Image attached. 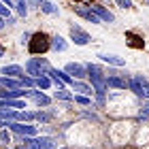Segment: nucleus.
Instances as JSON below:
<instances>
[{"instance_id":"nucleus-1","label":"nucleus","mask_w":149,"mask_h":149,"mask_svg":"<svg viewBox=\"0 0 149 149\" xmlns=\"http://www.w3.org/2000/svg\"><path fill=\"white\" fill-rule=\"evenodd\" d=\"M87 77H90L92 81V87L96 94H107V90H109V85H107V77L100 66L96 64H87Z\"/></svg>"},{"instance_id":"nucleus-2","label":"nucleus","mask_w":149,"mask_h":149,"mask_svg":"<svg viewBox=\"0 0 149 149\" xmlns=\"http://www.w3.org/2000/svg\"><path fill=\"white\" fill-rule=\"evenodd\" d=\"M28 49L32 56H38V53H45L51 49V38L45 34V32H34L28 40Z\"/></svg>"},{"instance_id":"nucleus-3","label":"nucleus","mask_w":149,"mask_h":149,"mask_svg":"<svg viewBox=\"0 0 149 149\" xmlns=\"http://www.w3.org/2000/svg\"><path fill=\"white\" fill-rule=\"evenodd\" d=\"M49 68H51V66L47 64V60H43V58H32V60L26 62V70H28V74H32L34 79L47 74V70H49Z\"/></svg>"},{"instance_id":"nucleus-4","label":"nucleus","mask_w":149,"mask_h":149,"mask_svg":"<svg viewBox=\"0 0 149 149\" xmlns=\"http://www.w3.org/2000/svg\"><path fill=\"white\" fill-rule=\"evenodd\" d=\"M70 38L74 40V45H87L92 40V36L85 30H81L79 26H70Z\"/></svg>"},{"instance_id":"nucleus-5","label":"nucleus","mask_w":149,"mask_h":149,"mask_svg":"<svg viewBox=\"0 0 149 149\" xmlns=\"http://www.w3.org/2000/svg\"><path fill=\"white\" fill-rule=\"evenodd\" d=\"M111 77H107V85L109 87H115V90H126V87H130V79L126 77H119V74L115 72H109Z\"/></svg>"},{"instance_id":"nucleus-6","label":"nucleus","mask_w":149,"mask_h":149,"mask_svg":"<svg viewBox=\"0 0 149 149\" xmlns=\"http://www.w3.org/2000/svg\"><path fill=\"white\" fill-rule=\"evenodd\" d=\"M6 126H9L13 132L24 134V136H36V128L34 126H24V124H15V121H9Z\"/></svg>"},{"instance_id":"nucleus-7","label":"nucleus","mask_w":149,"mask_h":149,"mask_svg":"<svg viewBox=\"0 0 149 149\" xmlns=\"http://www.w3.org/2000/svg\"><path fill=\"white\" fill-rule=\"evenodd\" d=\"M74 13H77L79 17L87 19V22H92V24H100V22H102V19H100L96 13H94L92 6H90V9H85V6H77V9H74Z\"/></svg>"},{"instance_id":"nucleus-8","label":"nucleus","mask_w":149,"mask_h":149,"mask_svg":"<svg viewBox=\"0 0 149 149\" xmlns=\"http://www.w3.org/2000/svg\"><path fill=\"white\" fill-rule=\"evenodd\" d=\"M68 74H74L77 79H85L87 77V66H83V64H74V62H70V64H66V68H64Z\"/></svg>"},{"instance_id":"nucleus-9","label":"nucleus","mask_w":149,"mask_h":149,"mask_svg":"<svg viewBox=\"0 0 149 149\" xmlns=\"http://www.w3.org/2000/svg\"><path fill=\"white\" fill-rule=\"evenodd\" d=\"M92 9H94V13L102 19V22H107V24H111V22H115V15L109 11V9H104L102 4H92Z\"/></svg>"},{"instance_id":"nucleus-10","label":"nucleus","mask_w":149,"mask_h":149,"mask_svg":"<svg viewBox=\"0 0 149 149\" xmlns=\"http://www.w3.org/2000/svg\"><path fill=\"white\" fill-rule=\"evenodd\" d=\"M98 58L102 60V62L107 64H113V66H126V60L124 58H119V56H115V53H98Z\"/></svg>"},{"instance_id":"nucleus-11","label":"nucleus","mask_w":149,"mask_h":149,"mask_svg":"<svg viewBox=\"0 0 149 149\" xmlns=\"http://www.w3.org/2000/svg\"><path fill=\"white\" fill-rule=\"evenodd\" d=\"M0 74H4V77H17L22 79L24 77V68L17 64H11V66H4V68H0Z\"/></svg>"},{"instance_id":"nucleus-12","label":"nucleus","mask_w":149,"mask_h":149,"mask_svg":"<svg viewBox=\"0 0 149 149\" xmlns=\"http://www.w3.org/2000/svg\"><path fill=\"white\" fill-rule=\"evenodd\" d=\"M26 96V90H19V87H15V90H6V87H2L0 90V98H4V100H11V98H22Z\"/></svg>"},{"instance_id":"nucleus-13","label":"nucleus","mask_w":149,"mask_h":149,"mask_svg":"<svg viewBox=\"0 0 149 149\" xmlns=\"http://www.w3.org/2000/svg\"><path fill=\"white\" fill-rule=\"evenodd\" d=\"M26 96L34 98V102H36V104H43V107H47V104L51 102L49 96H45V94H40V92H36V90H26Z\"/></svg>"},{"instance_id":"nucleus-14","label":"nucleus","mask_w":149,"mask_h":149,"mask_svg":"<svg viewBox=\"0 0 149 149\" xmlns=\"http://www.w3.org/2000/svg\"><path fill=\"white\" fill-rule=\"evenodd\" d=\"M126 38H128V45L134 47V49H143V47H145V40L141 38L139 34H134V32H126Z\"/></svg>"},{"instance_id":"nucleus-15","label":"nucleus","mask_w":149,"mask_h":149,"mask_svg":"<svg viewBox=\"0 0 149 149\" xmlns=\"http://www.w3.org/2000/svg\"><path fill=\"white\" fill-rule=\"evenodd\" d=\"M72 90H74V92H79V94H85V96H92L94 87H92V85H87V83H83V81H72Z\"/></svg>"},{"instance_id":"nucleus-16","label":"nucleus","mask_w":149,"mask_h":149,"mask_svg":"<svg viewBox=\"0 0 149 149\" xmlns=\"http://www.w3.org/2000/svg\"><path fill=\"white\" fill-rule=\"evenodd\" d=\"M130 90H132L134 94H136V96L145 98V92H143V83H141L139 74H136V77H132V79H130Z\"/></svg>"},{"instance_id":"nucleus-17","label":"nucleus","mask_w":149,"mask_h":149,"mask_svg":"<svg viewBox=\"0 0 149 149\" xmlns=\"http://www.w3.org/2000/svg\"><path fill=\"white\" fill-rule=\"evenodd\" d=\"M51 49H56V51H66V40L62 36H53L51 38Z\"/></svg>"},{"instance_id":"nucleus-18","label":"nucleus","mask_w":149,"mask_h":149,"mask_svg":"<svg viewBox=\"0 0 149 149\" xmlns=\"http://www.w3.org/2000/svg\"><path fill=\"white\" fill-rule=\"evenodd\" d=\"M36 143H38V147H40V149H53V147H56V141H53V139H49V136L36 139Z\"/></svg>"},{"instance_id":"nucleus-19","label":"nucleus","mask_w":149,"mask_h":149,"mask_svg":"<svg viewBox=\"0 0 149 149\" xmlns=\"http://www.w3.org/2000/svg\"><path fill=\"white\" fill-rule=\"evenodd\" d=\"M40 11L47 13V15H56V13H58V6L51 4V2H47V0H43V2H40Z\"/></svg>"},{"instance_id":"nucleus-20","label":"nucleus","mask_w":149,"mask_h":149,"mask_svg":"<svg viewBox=\"0 0 149 149\" xmlns=\"http://www.w3.org/2000/svg\"><path fill=\"white\" fill-rule=\"evenodd\" d=\"M51 83H53V81H51V77H49V74H47V77L43 74V77H38V79H36V85L40 87V90H49V87H51Z\"/></svg>"},{"instance_id":"nucleus-21","label":"nucleus","mask_w":149,"mask_h":149,"mask_svg":"<svg viewBox=\"0 0 149 149\" xmlns=\"http://www.w3.org/2000/svg\"><path fill=\"white\" fill-rule=\"evenodd\" d=\"M11 119H17V113L15 111H0V124H6V121H11Z\"/></svg>"},{"instance_id":"nucleus-22","label":"nucleus","mask_w":149,"mask_h":149,"mask_svg":"<svg viewBox=\"0 0 149 149\" xmlns=\"http://www.w3.org/2000/svg\"><path fill=\"white\" fill-rule=\"evenodd\" d=\"M51 70H53V72H56V74H58V77H60V79H62V81H64V83H66V85H72V77H70V74H68V72H66V70H58V68H51Z\"/></svg>"},{"instance_id":"nucleus-23","label":"nucleus","mask_w":149,"mask_h":149,"mask_svg":"<svg viewBox=\"0 0 149 149\" xmlns=\"http://www.w3.org/2000/svg\"><path fill=\"white\" fill-rule=\"evenodd\" d=\"M15 6H17V13L22 17H26V13H28V2L26 0H15Z\"/></svg>"},{"instance_id":"nucleus-24","label":"nucleus","mask_w":149,"mask_h":149,"mask_svg":"<svg viewBox=\"0 0 149 149\" xmlns=\"http://www.w3.org/2000/svg\"><path fill=\"white\" fill-rule=\"evenodd\" d=\"M17 119H19V121H32V119H36V113L22 111V113H17Z\"/></svg>"},{"instance_id":"nucleus-25","label":"nucleus","mask_w":149,"mask_h":149,"mask_svg":"<svg viewBox=\"0 0 149 149\" xmlns=\"http://www.w3.org/2000/svg\"><path fill=\"white\" fill-rule=\"evenodd\" d=\"M74 102H77V104H83V107H90V104H92V98L85 96V94H79V96H74Z\"/></svg>"},{"instance_id":"nucleus-26","label":"nucleus","mask_w":149,"mask_h":149,"mask_svg":"<svg viewBox=\"0 0 149 149\" xmlns=\"http://www.w3.org/2000/svg\"><path fill=\"white\" fill-rule=\"evenodd\" d=\"M6 107H11V109H26V102H22L17 98H11V100H6Z\"/></svg>"},{"instance_id":"nucleus-27","label":"nucleus","mask_w":149,"mask_h":149,"mask_svg":"<svg viewBox=\"0 0 149 149\" xmlns=\"http://www.w3.org/2000/svg\"><path fill=\"white\" fill-rule=\"evenodd\" d=\"M36 119H38V121H43V124H47V121H51V119H53V113L38 111V113H36Z\"/></svg>"},{"instance_id":"nucleus-28","label":"nucleus","mask_w":149,"mask_h":149,"mask_svg":"<svg viewBox=\"0 0 149 149\" xmlns=\"http://www.w3.org/2000/svg\"><path fill=\"white\" fill-rule=\"evenodd\" d=\"M56 98H60V100H72L74 96H72V94H68V92H66L64 87H62V90H58V92H56Z\"/></svg>"},{"instance_id":"nucleus-29","label":"nucleus","mask_w":149,"mask_h":149,"mask_svg":"<svg viewBox=\"0 0 149 149\" xmlns=\"http://www.w3.org/2000/svg\"><path fill=\"white\" fill-rule=\"evenodd\" d=\"M139 117H141V119H147V117H149V102H145L143 107H141V111H139Z\"/></svg>"},{"instance_id":"nucleus-30","label":"nucleus","mask_w":149,"mask_h":149,"mask_svg":"<svg viewBox=\"0 0 149 149\" xmlns=\"http://www.w3.org/2000/svg\"><path fill=\"white\" fill-rule=\"evenodd\" d=\"M139 79H141V83H143V92H145V98H149V81L145 77H141L139 74Z\"/></svg>"},{"instance_id":"nucleus-31","label":"nucleus","mask_w":149,"mask_h":149,"mask_svg":"<svg viewBox=\"0 0 149 149\" xmlns=\"http://www.w3.org/2000/svg\"><path fill=\"white\" fill-rule=\"evenodd\" d=\"M117 4L121 6V9H130V6H132V0H117Z\"/></svg>"},{"instance_id":"nucleus-32","label":"nucleus","mask_w":149,"mask_h":149,"mask_svg":"<svg viewBox=\"0 0 149 149\" xmlns=\"http://www.w3.org/2000/svg\"><path fill=\"white\" fill-rule=\"evenodd\" d=\"M0 15H2V17H9V6H6L4 2H0Z\"/></svg>"},{"instance_id":"nucleus-33","label":"nucleus","mask_w":149,"mask_h":149,"mask_svg":"<svg viewBox=\"0 0 149 149\" xmlns=\"http://www.w3.org/2000/svg\"><path fill=\"white\" fill-rule=\"evenodd\" d=\"M0 141H4V143H9V141H11V134L6 132V130H0Z\"/></svg>"},{"instance_id":"nucleus-34","label":"nucleus","mask_w":149,"mask_h":149,"mask_svg":"<svg viewBox=\"0 0 149 149\" xmlns=\"http://www.w3.org/2000/svg\"><path fill=\"white\" fill-rule=\"evenodd\" d=\"M0 109H6V100L4 98H0Z\"/></svg>"},{"instance_id":"nucleus-35","label":"nucleus","mask_w":149,"mask_h":149,"mask_svg":"<svg viewBox=\"0 0 149 149\" xmlns=\"http://www.w3.org/2000/svg\"><path fill=\"white\" fill-rule=\"evenodd\" d=\"M4 26H6V22H4V17L0 15V28H4Z\"/></svg>"},{"instance_id":"nucleus-36","label":"nucleus","mask_w":149,"mask_h":149,"mask_svg":"<svg viewBox=\"0 0 149 149\" xmlns=\"http://www.w3.org/2000/svg\"><path fill=\"white\" fill-rule=\"evenodd\" d=\"M0 2H4L6 6H13V2H11V0H0Z\"/></svg>"},{"instance_id":"nucleus-37","label":"nucleus","mask_w":149,"mask_h":149,"mask_svg":"<svg viewBox=\"0 0 149 149\" xmlns=\"http://www.w3.org/2000/svg\"><path fill=\"white\" fill-rule=\"evenodd\" d=\"M77 2H85V4H90V6H92V0H77Z\"/></svg>"},{"instance_id":"nucleus-38","label":"nucleus","mask_w":149,"mask_h":149,"mask_svg":"<svg viewBox=\"0 0 149 149\" xmlns=\"http://www.w3.org/2000/svg\"><path fill=\"white\" fill-rule=\"evenodd\" d=\"M2 53H4V51H2V47H0V58H2Z\"/></svg>"},{"instance_id":"nucleus-39","label":"nucleus","mask_w":149,"mask_h":149,"mask_svg":"<svg viewBox=\"0 0 149 149\" xmlns=\"http://www.w3.org/2000/svg\"><path fill=\"white\" fill-rule=\"evenodd\" d=\"M0 90H2V83H0Z\"/></svg>"},{"instance_id":"nucleus-40","label":"nucleus","mask_w":149,"mask_h":149,"mask_svg":"<svg viewBox=\"0 0 149 149\" xmlns=\"http://www.w3.org/2000/svg\"><path fill=\"white\" fill-rule=\"evenodd\" d=\"M147 2H149V0H147Z\"/></svg>"},{"instance_id":"nucleus-41","label":"nucleus","mask_w":149,"mask_h":149,"mask_svg":"<svg viewBox=\"0 0 149 149\" xmlns=\"http://www.w3.org/2000/svg\"><path fill=\"white\" fill-rule=\"evenodd\" d=\"M22 149H24V147H22Z\"/></svg>"}]
</instances>
